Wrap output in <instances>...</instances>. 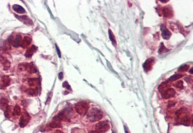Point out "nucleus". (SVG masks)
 <instances>
[{"instance_id": "obj_9", "label": "nucleus", "mask_w": 193, "mask_h": 133, "mask_svg": "<svg viewBox=\"0 0 193 133\" xmlns=\"http://www.w3.org/2000/svg\"><path fill=\"white\" fill-rule=\"evenodd\" d=\"M154 63V59L153 58H149L143 64V68L145 71H148L150 70L152 68L153 64Z\"/></svg>"}, {"instance_id": "obj_21", "label": "nucleus", "mask_w": 193, "mask_h": 133, "mask_svg": "<svg viewBox=\"0 0 193 133\" xmlns=\"http://www.w3.org/2000/svg\"><path fill=\"white\" fill-rule=\"evenodd\" d=\"M182 76V75L179 74H175V75H174V76H172V77H171L169 78V81H170V82H172V81H175V80H178V79H180V78H181Z\"/></svg>"}, {"instance_id": "obj_27", "label": "nucleus", "mask_w": 193, "mask_h": 133, "mask_svg": "<svg viewBox=\"0 0 193 133\" xmlns=\"http://www.w3.org/2000/svg\"><path fill=\"white\" fill-rule=\"evenodd\" d=\"M188 66L187 65H183L181 66H180L179 68L178 69V70L181 71H185L188 70Z\"/></svg>"}, {"instance_id": "obj_16", "label": "nucleus", "mask_w": 193, "mask_h": 133, "mask_svg": "<svg viewBox=\"0 0 193 133\" xmlns=\"http://www.w3.org/2000/svg\"><path fill=\"white\" fill-rule=\"evenodd\" d=\"M13 9L14 11H15L16 12H17V13L19 14H23L26 12L24 8H23L20 5H17V4H15V5H14L13 6Z\"/></svg>"}, {"instance_id": "obj_3", "label": "nucleus", "mask_w": 193, "mask_h": 133, "mask_svg": "<svg viewBox=\"0 0 193 133\" xmlns=\"http://www.w3.org/2000/svg\"><path fill=\"white\" fill-rule=\"evenodd\" d=\"M89 108V104L86 102H80L75 106L76 111L80 115H86L88 111Z\"/></svg>"}, {"instance_id": "obj_12", "label": "nucleus", "mask_w": 193, "mask_h": 133, "mask_svg": "<svg viewBox=\"0 0 193 133\" xmlns=\"http://www.w3.org/2000/svg\"><path fill=\"white\" fill-rule=\"evenodd\" d=\"M163 14L165 17H170L172 16V10L170 7H166L163 9Z\"/></svg>"}, {"instance_id": "obj_29", "label": "nucleus", "mask_w": 193, "mask_h": 133, "mask_svg": "<svg viewBox=\"0 0 193 133\" xmlns=\"http://www.w3.org/2000/svg\"><path fill=\"white\" fill-rule=\"evenodd\" d=\"M27 93L31 95H34V94H35V91H34V90H33V89H29V90H27Z\"/></svg>"}, {"instance_id": "obj_2", "label": "nucleus", "mask_w": 193, "mask_h": 133, "mask_svg": "<svg viewBox=\"0 0 193 133\" xmlns=\"http://www.w3.org/2000/svg\"><path fill=\"white\" fill-rule=\"evenodd\" d=\"M102 116H103V114L100 110L93 109L89 112L87 118L91 122H95L101 119Z\"/></svg>"}, {"instance_id": "obj_33", "label": "nucleus", "mask_w": 193, "mask_h": 133, "mask_svg": "<svg viewBox=\"0 0 193 133\" xmlns=\"http://www.w3.org/2000/svg\"></svg>"}, {"instance_id": "obj_14", "label": "nucleus", "mask_w": 193, "mask_h": 133, "mask_svg": "<svg viewBox=\"0 0 193 133\" xmlns=\"http://www.w3.org/2000/svg\"><path fill=\"white\" fill-rule=\"evenodd\" d=\"M1 82H2V86L4 87H6L10 83V79L8 76H2V77L1 78Z\"/></svg>"}, {"instance_id": "obj_6", "label": "nucleus", "mask_w": 193, "mask_h": 133, "mask_svg": "<svg viewBox=\"0 0 193 133\" xmlns=\"http://www.w3.org/2000/svg\"><path fill=\"white\" fill-rule=\"evenodd\" d=\"M161 94H162V96L163 99H169L174 96V95H175V91L172 88L168 87L162 90L161 92Z\"/></svg>"}, {"instance_id": "obj_11", "label": "nucleus", "mask_w": 193, "mask_h": 133, "mask_svg": "<svg viewBox=\"0 0 193 133\" xmlns=\"http://www.w3.org/2000/svg\"><path fill=\"white\" fill-rule=\"evenodd\" d=\"M37 50V47L33 45L32 47L29 48L28 50H27L26 52L25 53V57L27 58H30L33 55V54L34 53V52Z\"/></svg>"}, {"instance_id": "obj_1", "label": "nucleus", "mask_w": 193, "mask_h": 133, "mask_svg": "<svg viewBox=\"0 0 193 133\" xmlns=\"http://www.w3.org/2000/svg\"><path fill=\"white\" fill-rule=\"evenodd\" d=\"M177 119L179 120L181 123L185 124H185H189L190 121V117L188 116L187 109L185 108H182V109L178 110L177 112Z\"/></svg>"}, {"instance_id": "obj_30", "label": "nucleus", "mask_w": 193, "mask_h": 133, "mask_svg": "<svg viewBox=\"0 0 193 133\" xmlns=\"http://www.w3.org/2000/svg\"><path fill=\"white\" fill-rule=\"evenodd\" d=\"M56 50H57V51L58 52V57L60 58H61V52H60V50H59V48L57 47V45H56Z\"/></svg>"}, {"instance_id": "obj_28", "label": "nucleus", "mask_w": 193, "mask_h": 133, "mask_svg": "<svg viewBox=\"0 0 193 133\" xmlns=\"http://www.w3.org/2000/svg\"><path fill=\"white\" fill-rule=\"evenodd\" d=\"M63 86L64 87L67 88V89H69V90H71V87H70V86L69 85V84L68 83V82H65L64 83H63Z\"/></svg>"}, {"instance_id": "obj_22", "label": "nucleus", "mask_w": 193, "mask_h": 133, "mask_svg": "<svg viewBox=\"0 0 193 133\" xmlns=\"http://www.w3.org/2000/svg\"><path fill=\"white\" fill-rule=\"evenodd\" d=\"M7 103H8V100L5 99V98H2L0 100V106H7Z\"/></svg>"}, {"instance_id": "obj_31", "label": "nucleus", "mask_w": 193, "mask_h": 133, "mask_svg": "<svg viewBox=\"0 0 193 133\" xmlns=\"http://www.w3.org/2000/svg\"><path fill=\"white\" fill-rule=\"evenodd\" d=\"M63 78V73H60L59 74V79H60V80H62Z\"/></svg>"}, {"instance_id": "obj_13", "label": "nucleus", "mask_w": 193, "mask_h": 133, "mask_svg": "<svg viewBox=\"0 0 193 133\" xmlns=\"http://www.w3.org/2000/svg\"><path fill=\"white\" fill-rule=\"evenodd\" d=\"M161 30H162V34L163 38L165 39H169L171 36V32H170L166 28H165V27H164V28L162 27V29Z\"/></svg>"}, {"instance_id": "obj_23", "label": "nucleus", "mask_w": 193, "mask_h": 133, "mask_svg": "<svg viewBox=\"0 0 193 133\" xmlns=\"http://www.w3.org/2000/svg\"><path fill=\"white\" fill-rule=\"evenodd\" d=\"M5 117H7V118H9L10 116V106H7L6 108H5Z\"/></svg>"}, {"instance_id": "obj_24", "label": "nucleus", "mask_w": 193, "mask_h": 133, "mask_svg": "<svg viewBox=\"0 0 193 133\" xmlns=\"http://www.w3.org/2000/svg\"><path fill=\"white\" fill-rule=\"evenodd\" d=\"M167 51H168V50H167L166 48L165 47V46L163 45V43H162V44H161V47L159 48V53H165V52H167Z\"/></svg>"}, {"instance_id": "obj_25", "label": "nucleus", "mask_w": 193, "mask_h": 133, "mask_svg": "<svg viewBox=\"0 0 193 133\" xmlns=\"http://www.w3.org/2000/svg\"><path fill=\"white\" fill-rule=\"evenodd\" d=\"M175 86L178 89H182L183 88V82L182 81H178L175 84Z\"/></svg>"}, {"instance_id": "obj_32", "label": "nucleus", "mask_w": 193, "mask_h": 133, "mask_svg": "<svg viewBox=\"0 0 193 133\" xmlns=\"http://www.w3.org/2000/svg\"><path fill=\"white\" fill-rule=\"evenodd\" d=\"M193 68H191V73H193Z\"/></svg>"}, {"instance_id": "obj_18", "label": "nucleus", "mask_w": 193, "mask_h": 133, "mask_svg": "<svg viewBox=\"0 0 193 133\" xmlns=\"http://www.w3.org/2000/svg\"><path fill=\"white\" fill-rule=\"evenodd\" d=\"M49 126L51 127V128H60V127H61L62 125H61V124L60 123V122L54 121L53 122H52L51 123L49 124Z\"/></svg>"}, {"instance_id": "obj_8", "label": "nucleus", "mask_w": 193, "mask_h": 133, "mask_svg": "<svg viewBox=\"0 0 193 133\" xmlns=\"http://www.w3.org/2000/svg\"><path fill=\"white\" fill-rule=\"evenodd\" d=\"M0 64L3 66L4 70H8L10 66V63L5 57L0 56Z\"/></svg>"}, {"instance_id": "obj_10", "label": "nucleus", "mask_w": 193, "mask_h": 133, "mask_svg": "<svg viewBox=\"0 0 193 133\" xmlns=\"http://www.w3.org/2000/svg\"><path fill=\"white\" fill-rule=\"evenodd\" d=\"M32 42V38L29 36H25L21 42V47L22 48H26L30 45Z\"/></svg>"}, {"instance_id": "obj_7", "label": "nucleus", "mask_w": 193, "mask_h": 133, "mask_svg": "<svg viewBox=\"0 0 193 133\" xmlns=\"http://www.w3.org/2000/svg\"><path fill=\"white\" fill-rule=\"evenodd\" d=\"M30 119H31V116H30V115H29L28 113L24 112V113L21 115L20 119L19 125L21 127H24L28 124V122H29Z\"/></svg>"}, {"instance_id": "obj_5", "label": "nucleus", "mask_w": 193, "mask_h": 133, "mask_svg": "<svg viewBox=\"0 0 193 133\" xmlns=\"http://www.w3.org/2000/svg\"><path fill=\"white\" fill-rule=\"evenodd\" d=\"M109 128V124L107 121H102L96 125V130L98 133H103Z\"/></svg>"}, {"instance_id": "obj_20", "label": "nucleus", "mask_w": 193, "mask_h": 133, "mask_svg": "<svg viewBox=\"0 0 193 133\" xmlns=\"http://www.w3.org/2000/svg\"><path fill=\"white\" fill-rule=\"evenodd\" d=\"M109 39H110V40H111L112 43H113V45L116 46V40H115V36L114 35H113V33L112 32V31L111 30H109Z\"/></svg>"}, {"instance_id": "obj_4", "label": "nucleus", "mask_w": 193, "mask_h": 133, "mask_svg": "<svg viewBox=\"0 0 193 133\" xmlns=\"http://www.w3.org/2000/svg\"><path fill=\"white\" fill-rule=\"evenodd\" d=\"M8 40L9 43L12 44L13 47L17 48L21 46V42H22V37H21L20 34H17L16 36L14 39L13 38V36H11L9 37Z\"/></svg>"}, {"instance_id": "obj_17", "label": "nucleus", "mask_w": 193, "mask_h": 133, "mask_svg": "<svg viewBox=\"0 0 193 133\" xmlns=\"http://www.w3.org/2000/svg\"><path fill=\"white\" fill-rule=\"evenodd\" d=\"M26 68L31 73H34L36 72V67L33 64H27L26 66Z\"/></svg>"}, {"instance_id": "obj_26", "label": "nucleus", "mask_w": 193, "mask_h": 133, "mask_svg": "<svg viewBox=\"0 0 193 133\" xmlns=\"http://www.w3.org/2000/svg\"><path fill=\"white\" fill-rule=\"evenodd\" d=\"M36 83H37L36 79H30V80H29V85L31 86H35V85L36 84Z\"/></svg>"}, {"instance_id": "obj_19", "label": "nucleus", "mask_w": 193, "mask_h": 133, "mask_svg": "<svg viewBox=\"0 0 193 133\" xmlns=\"http://www.w3.org/2000/svg\"><path fill=\"white\" fill-rule=\"evenodd\" d=\"M21 114V108L18 105H16L13 110V115H20Z\"/></svg>"}, {"instance_id": "obj_15", "label": "nucleus", "mask_w": 193, "mask_h": 133, "mask_svg": "<svg viewBox=\"0 0 193 133\" xmlns=\"http://www.w3.org/2000/svg\"><path fill=\"white\" fill-rule=\"evenodd\" d=\"M16 17L18 20L23 21V22L26 24H31L32 23L31 20L30 19V18H29L28 17L26 16H16Z\"/></svg>"}]
</instances>
